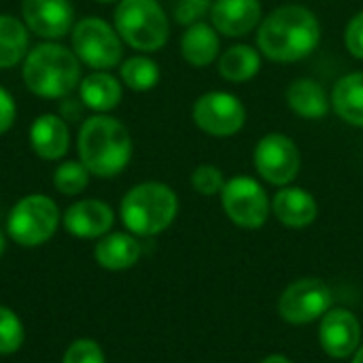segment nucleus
I'll return each instance as SVG.
<instances>
[{
	"instance_id": "5701e85b",
	"label": "nucleus",
	"mask_w": 363,
	"mask_h": 363,
	"mask_svg": "<svg viewBox=\"0 0 363 363\" xmlns=\"http://www.w3.org/2000/svg\"><path fill=\"white\" fill-rule=\"evenodd\" d=\"M30 51V30L23 19L0 13V68H13Z\"/></svg>"
},
{
	"instance_id": "2f4dec72",
	"label": "nucleus",
	"mask_w": 363,
	"mask_h": 363,
	"mask_svg": "<svg viewBox=\"0 0 363 363\" xmlns=\"http://www.w3.org/2000/svg\"><path fill=\"white\" fill-rule=\"evenodd\" d=\"M15 119H17L15 100H13V96L4 87H0V136L6 134L13 128Z\"/></svg>"
},
{
	"instance_id": "7ed1b4c3",
	"label": "nucleus",
	"mask_w": 363,
	"mask_h": 363,
	"mask_svg": "<svg viewBox=\"0 0 363 363\" xmlns=\"http://www.w3.org/2000/svg\"><path fill=\"white\" fill-rule=\"evenodd\" d=\"M28 91L38 98L60 100L72 94L81 83V60L72 49L47 40L32 47L21 68Z\"/></svg>"
},
{
	"instance_id": "c85d7f7f",
	"label": "nucleus",
	"mask_w": 363,
	"mask_h": 363,
	"mask_svg": "<svg viewBox=\"0 0 363 363\" xmlns=\"http://www.w3.org/2000/svg\"><path fill=\"white\" fill-rule=\"evenodd\" d=\"M62 363H106V359L102 347L96 340L79 338L66 349Z\"/></svg>"
},
{
	"instance_id": "bb28decb",
	"label": "nucleus",
	"mask_w": 363,
	"mask_h": 363,
	"mask_svg": "<svg viewBox=\"0 0 363 363\" xmlns=\"http://www.w3.org/2000/svg\"><path fill=\"white\" fill-rule=\"evenodd\" d=\"M26 338L21 319L6 306H0V355H13Z\"/></svg>"
},
{
	"instance_id": "4be33fe9",
	"label": "nucleus",
	"mask_w": 363,
	"mask_h": 363,
	"mask_svg": "<svg viewBox=\"0 0 363 363\" xmlns=\"http://www.w3.org/2000/svg\"><path fill=\"white\" fill-rule=\"evenodd\" d=\"M332 108L349 125L363 128V72H349L332 87Z\"/></svg>"
},
{
	"instance_id": "cd10ccee",
	"label": "nucleus",
	"mask_w": 363,
	"mask_h": 363,
	"mask_svg": "<svg viewBox=\"0 0 363 363\" xmlns=\"http://www.w3.org/2000/svg\"><path fill=\"white\" fill-rule=\"evenodd\" d=\"M189 181H191V187L202 196H217V194H221V189L225 185V177H223L221 168H217L213 164H200L191 172Z\"/></svg>"
},
{
	"instance_id": "f8f14e48",
	"label": "nucleus",
	"mask_w": 363,
	"mask_h": 363,
	"mask_svg": "<svg viewBox=\"0 0 363 363\" xmlns=\"http://www.w3.org/2000/svg\"><path fill=\"white\" fill-rule=\"evenodd\" d=\"M21 17L34 36L60 40L72 32L74 6L70 0H23Z\"/></svg>"
},
{
	"instance_id": "6e6552de",
	"label": "nucleus",
	"mask_w": 363,
	"mask_h": 363,
	"mask_svg": "<svg viewBox=\"0 0 363 363\" xmlns=\"http://www.w3.org/2000/svg\"><path fill=\"white\" fill-rule=\"evenodd\" d=\"M221 208L232 223L245 230H257L268 221L270 200L266 189L251 177H234L221 189Z\"/></svg>"
},
{
	"instance_id": "c756f323",
	"label": "nucleus",
	"mask_w": 363,
	"mask_h": 363,
	"mask_svg": "<svg viewBox=\"0 0 363 363\" xmlns=\"http://www.w3.org/2000/svg\"><path fill=\"white\" fill-rule=\"evenodd\" d=\"M211 6H213L211 0H177L174 19L181 26H191L196 21H202V17L211 13Z\"/></svg>"
},
{
	"instance_id": "2eb2a0df",
	"label": "nucleus",
	"mask_w": 363,
	"mask_h": 363,
	"mask_svg": "<svg viewBox=\"0 0 363 363\" xmlns=\"http://www.w3.org/2000/svg\"><path fill=\"white\" fill-rule=\"evenodd\" d=\"M262 19L264 15L259 0H213L211 6L213 28L228 38L251 34L257 30Z\"/></svg>"
},
{
	"instance_id": "a211bd4d",
	"label": "nucleus",
	"mask_w": 363,
	"mask_h": 363,
	"mask_svg": "<svg viewBox=\"0 0 363 363\" xmlns=\"http://www.w3.org/2000/svg\"><path fill=\"white\" fill-rule=\"evenodd\" d=\"M79 96L83 106L94 113H108L119 106L123 96V85L108 70H94L79 83Z\"/></svg>"
},
{
	"instance_id": "473e14b6",
	"label": "nucleus",
	"mask_w": 363,
	"mask_h": 363,
	"mask_svg": "<svg viewBox=\"0 0 363 363\" xmlns=\"http://www.w3.org/2000/svg\"><path fill=\"white\" fill-rule=\"evenodd\" d=\"M262 363H291L287 357H283V355H270V357H266Z\"/></svg>"
},
{
	"instance_id": "9b49d317",
	"label": "nucleus",
	"mask_w": 363,
	"mask_h": 363,
	"mask_svg": "<svg viewBox=\"0 0 363 363\" xmlns=\"http://www.w3.org/2000/svg\"><path fill=\"white\" fill-rule=\"evenodd\" d=\"M332 306V291L319 279H300L291 283L281 300L279 315L294 325H306L323 317Z\"/></svg>"
},
{
	"instance_id": "393cba45",
	"label": "nucleus",
	"mask_w": 363,
	"mask_h": 363,
	"mask_svg": "<svg viewBox=\"0 0 363 363\" xmlns=\"http://www.w3.org/2000/svg\"><path fill=\"white\" fill-rule=\"evenodd\" d=\"M121 83L132 91H151L160 83V66L149 55H132L119 66Z\"/></svg>"
},
{
	"instance_id": "6ab92c4d",
	"label": "nucleus",
	"mask_w": 363,
	"mask_h": 363,
	"mask_svg": "<svg viewBox=\"0 0 363 363\" xmlns=\"http://www.w3.org/2000/svg\"><path fill=\"white\" fill-rule=\"evenodd\" d=\"M94 259L104 270L121 272L132 268L140 259V245L132 234L108 232L94 247Z\"/></svg>"
},
{
	"instance_id": "20e7f679",
	"label": "nucleus",
	"mask_w": 363,
	"mask_h": 363,
	"mask_svg": "<svg viewBox=\"0 0 363 363\" xmlns=\"http://www.w3.org/2000/svg\"><path fill=\"white\" fill-rule=\"evenodd\" d=\"M179 213L177 194L160 181L134 185L121 200L119 215L134 236H157L168 230Z\"/></svg>"
},
{
	"instance_id": "a878e982",
	"label": "nucleus",
	"mask_w": 363,
	"mask_h": 363,
	"mask_svg": "<svg viewBox=\"0 0 363 363\" xmlns=\"http://www.w3.org/2000/svg\"><path fill=\"white\" fill-rule=\"evenodd\" d=\"M89 170L77 160H68L62 162L55 172H53V187L62 194V196H79L87 189L89 185Z\"/></svg>"
},
{
	"instance_id": "9d476101",
	"label": "nucleus",
	"mask_w": 363,
	"mask_h": 363,
	"mask_svg": "<svg viewBox=\"0 0 363 363\" xmlns=\"http://www.w3.org/2000/svg\"><path fill=\"white\" fill-rule=\"evenodd\" d=\"M253 164L257 174L266 183L287 187L296 181L302 160L298 145L289 136L281 132H270L257 140L253 151Z\"/></svg>"
},
{
	"instance_id": "f03ea898",
	"label": "nucleus",
	"mask_w": 363,
	"mask_h": 363,
	"mask_svg": "<svg viewBox=\"0 0 363 363\" xmlns=\"http://www.w3.org/2000/svg\"><path fill=\"white\" fill-rule=\"evenodd\" d=\"M132 136L128 128L106 115L96 113L83 121L77 134L79 162L89 170V174L100 179H113L121 174L132 160Z\"/></svg>"
},
{
	"instance_id": "c9c22d12",
	"label": "nucleus",
	"mask_w": 363,
	"mask_h": 363,
	"mask_svg": "<svg viewBox=\"0 0 363 363\" xmlns=\"http://www.w3.org/2000/svg\"><path fill=\"white\" fill-rule=\"evenodd\" d=\"M96 2H115V0H96Z\"/></svg>"
},
{
	"instance_id": "4468645a",
	"label": "nucleus",
	"mask_w": 363,
	"mask_h": 363,
	"mask_svg": "<svg viewBox=\"0 0 363 363\" xmlns=\"http://www.w3.org/2000/svg\"><path fill=\"white\" fill-rule=\"evenodd\" d=\"M62 223H64L66 232L72 234L74 238L94 240V238H102L111 232V228L115 223V213L106 202L87 198V200H79V202L70 204L64 213Z\"/></svg>"
},
{
	"instance_id": "b1692460",
	"label": "nucleus",
	"mask_w": 363,
	"mask_h": 363,
	"mask_svg": "<svg viewBox=\"0 0 363 363\" xmlns=\"http://www.w3.org/2000/svg\"><path fill=\"white\" fill-rule=\"evenodd\" d=\"M262 68V53L251 45H234L219 57V74L230 83L251 81Z\"/></svg>"
},
{
	"instance_id": "412c9836",
	"label": "nucleus",
	"mask_w": 363,
	"mask_h": 363,
	"mask_svg": "<svg viewBox=\"0 0 363 363\" xmlns=\"http://www.w3.org/2000/svg\"><path fill=\"white\" fill-rule=\"evenodd\" d=\"M285 98L287 106L302 119H323L332 106L325 87L315 79H296L287 87Z\"/></svg>"
},
{
	"instance_id": "f704fd0d",
	"label": "nucleus",
	"mask_w": 363,
	"mask_h": 363,
	"mask_svg": "<svg viewBox=\"0 0 363 363\" xmlns=\"http://www.w3.org/2000/svg\"><path fill=\"white\" fill-rule=\"evenodd\" d=\"M4 247H6V238H4V234L0 232V257H2V253H4Z\"/></svg>"
},
{
	"instance_id": "423d86ee",
	"label": "nucleus",
	"mask_w": 363,
	"mask_h": 363,
	"mask_svg": "<svg viewBox=\"0 0 363 363\" xmlns=\"http://www.w3.org/2000/svg\"><path fill=\"white\" fill-rule=\"evenodd\" d=\"M60 219V208L49 196L32 194L11 208L6 217V232L19 247H40L53 238Z\"/></svg>"
},
{
	"instance_id": "39448f33",
	"label": "nucleus",
	"mask_w": 363,
	"mask_h": 363,
	"mask_svg": "<svg viewBox=\"0 0 363 363\" xmlns=\"http://www.w3.org/2000/svg\"><path fill=\"white\" fill-rule=\"evenodd\" d=\"M115 30L136 51H160L170 36V21L157 0H119Z\"/></svg>"
},
{
	"instance_id": "0eeeda50",
	"label": "nucleus",
	"mask_w": 363,
	"mask_h": 363,
	"mask_svg": "<svg viewBox=\"0 0 363 363\" xmlns=\"http://www.w3.org/2000/svg\"><path fill=\"white\" fill-rule=\"evenodd\" d=\"M70 43L81 64L94 70H111L123 60V40L115 26L100 17H83L72 26Z\"/></svg>"
},
{
	"instance_id": "dca6fc26",
	"label": "nucleus",
	"mask_w": 363,
	"mask_h": 363,
	"mask_svg": "<svg viewBox=\"0 0 363 363\" xmlns=\"http://www.w3.org/2000/svg\"><path fill=\"white\" fill-rule=\"evenodd\" d=\"M30 147L40 160H62L70 147V130L64 117L53 113L38 115L30 125Z\"/></svg>"
},
{
	"instance_id": "7c9ffc66",
	"label": "nucleus",
	"mask_w": 363,
	"mask_h": 363,
	"mask_svg": "<svg viewBox=\"0 0 363 363\" xmlns=\"http://www.w3.org/2000/svg\"><path fill=\"white\" fill-rule=\"evenodd\" d=\"M345 45L349 53L357 60H363V11L355 13L345 28Z\"/></svg>"
},
{
	"instance_id": "f257e3e1",
	"label": "nucleus",
	"mask_w": 363,
	"mask_h": 363,
	"mask_svg": "<svg viewBox=\"0 0 363 363\" xmlns=\"http://www.w3.org/2000/svg\"><path fill=\"white\" fill-rule=\"evenodd\" d=\"M321 23L302 4H283L268 13L257 26V49L264 57L279 64L306 60L319 47Z\"/></svg>"
},
{
	"instance_id": "ddd939ff",
	"label": "nucleus",
	"mask_w": 363,
	"mask_h": 363,
	"mask_svg": "<svg viewBox=\"0 0 363 363\" xmlns=\"http://www.w3.org/2000/svg\"><path fill=\"white\" fill-rule=\"evenodd\" d=\"M319 340L323 351L334 359L351 357L359 349L362 340V325L351 311L334 308L328 311L321 319Z\"/></svg>"
},
{
	"instance_id": "f3484780",
	"label": "nucleus",
	"mask_w": 363,
	"mask_h": 363,
	"mask_svg": "<svg viewBox=\"0 0 363 363\" xmlns=\"http://www.w3.org/2000/svg\"><path fill=\"white\" fill-rule=\"evenodd\" d=\"M270 211L274 213V217L294 230H302L306 225H311L317 219V200L313 198V194H308L306 189L300 187H281L272 202H270Z\"/></svg>"
},
{
	"instance_id": "1a4fd4ad",
	"label": "nucleus",
	"mask_w": 363,
	"mask_h": 363,
	"mask_svg": "<svg viewBox=\"0 0 363 363\" xmlns=\"http://www.w3.org/2000/svg\"><path fill=\"white\" fill-rule=\"evenodd\" d=\"M194 123L208 136L230 138L247 123V108L238 96L230 91H206L191 108Z\"/></svg>"
},
{
	"instance_id": "aec40b11",
	"label": "nucleus",
	"mask_w": 363,
	"mask_h": 363,
	"mask_svg": "<svg viewBox=\"0 0 363 363\" xmlns=\"http://www.w3.org/2000/svg\"><path fill=\"white\" fill-rule=\"evenodd\" d=\"M219 51H221V40L213 23L196 21L187 26V30L181 36V55L194 68H204L213 64Z\"/></svg>"
},
{
	"instance_id": "72a5a7b5",
	"label": "nucleus",
	"mask_w": 363,
	"mask_h": 363,
	"mask_svg": "<svg viewBox=\"0 0 363 363\" xmlns=\"http://www.w3.org/2000/svg\"><path fill=\"white\" fill-rule=\"evenodd\" d=\"M353 363H363V347H359L355 351V357H353Z\"/></svg>"
}]
</instances>
